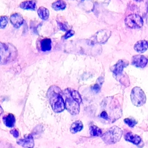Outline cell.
Segmentation results:
<instances>
[{
	"label": "cell",
	"instance_id": "14",
	"mask_svg": "<svg viewBox=\"0 0 148 148\" xmlns=\"http://www.w3.org/2000/svg\"><path fill=\"white\" fill-rule=\"evenodd\" d=\"M3 121L5 125L8 127H13L15 123V118L12 114H9L5 116H3Z\"/></svg>",
	"mask_w": 148,
	"mask_h": 148
},
{
	"label": "cell",
	"instance_id": "11",
	"mask_svg": "<svg viewBox=\"0 0 148 148\" xmlns=\"http://www.w3.org/2000/svg\"><path fill=\"white\" fill-rule=\"evenodd\" d=\"M125 139L127 141L130 142L135 145H138L141 141V138L137 135L129 132L125 135Z\"/></svg>",
	"mask_w": 148,
	"mask_h": 148
},
{
	"label": "cell",
	"instance_id": "1",
	"mask_svg": "<svg viewBox=\"0 0 148 148\" xmlns=\"http://www.w3.org/2000/svg\"><path fill=\"white\" fill-rule=\"evenodd\" d=\"M59 92V88L56 86H52L47 92L49 101L56 113L62 112L65 108L64 99Z\"/></svg>",
	"mask_w": 148,
	"mask_h": 148
},
{
	"label": "cell",
	"instance_id": "5",
	"mask_svg": "<svg viewBox=\"0 0 148 148\" xmlns=\"http://www.w3.org/2000/svg\"><path fill=\"white\" fill-rule=\"evenodd\" d=\"M125 24L131 29H139L144 25L143 19L137 14H132L125 19Z\"/></svg>",
	"mask_w": 148,
	"mask_h": 148
},
{
	"label": "cell",
	"instance_id": "8",
	"mask_svg": "<svg viewBox=\"0 0 148 148\" xmlns=\"http://www.w3.org/2000/svg\"><path fill=\"white\" fill-rule=\"evenodd\" d=\"M129 64V62L125 60H119L118 62L111 68V71L116 77L121 74L123 71V69L126 67Z\"/></svg>",
	"mask_w": 148,
	"mask_h": 148
},
{
	"label": "cell",
	"instance_id": "17",
	"mask_svg": "<svg viewBox=\"0 0 148 148\" xmlns=\"http://www.w3.org/2000/svg\"><path fill=\"white\" fill-rule=\"evenodd\" d=\"M83 124L82 121H80L74 122L72 125H71V128H70V131L71 133H76L77 132L81 131L83 130Z\"/></svg>",
	"mask_w": 148,
	"mask_h": 148
},
{
	"label": "cell",
	"instance_id": "26",
	"mask_svg": "<svg viewBox=\"0 0 148 148\" xmlns=\"http://www.w3.org/2000/svg\"><path fill=\"white\" fill-rule=\"evenodd\" d=\"M100 116H101V118L105 119V120H109V116H108V114L105 111H103V112L101 113V114H100Z\"/></svg>",
	"mask_w": 148,
	"mask_h": 148
},
{
	"label": "cell",
	"instance_id": "28",
	"mask_svg": "<svg viewBox=\"0 0 148 148\" xmlns=\"http://www.w3.org/2000/svg\"><path fill=\"white\" fill-rule=\"evenodd\" d=\"M3 108H2V107H1V106H0V115L3 114Z\"/></svg>",
	"mask_w": 148,
	"mask_h": 148
},
{
	"label": "cell",
	"instance_id": "4",
	"mask_svg": "<svg viewBox=\"0 0 148 148\" xmlns=\"http://www.w3.org/2000/svg\"><path fill=\"white\" fill-rule=\"evenodd\" d=\"M146 96L143 90L136 86L132 89L131 93V100L134 105L140 107L145 104L146 102Z\"/></svg>",
	"mask_w": 148,
	"mask_h": 148
},
{
	"label": "cell",
	"instance_id": "24",
	"mask_svg": "<svg viewBox=\"0 0 148 148\" xmlns=\"http://www.w3.org/2000/svg\"><path fill=\"white\" fill-rule=\"evenodd\" d=\"M57 24H58V26L59 29L61 30L64 31V32H65V31L67 30V26L65 24L59 22H57Z\"/></svg>",
	"mask_w": 148,
	"mask_h": 148
},
{
	"label": "cell",
	"instance_id": "21",
	"mask_svg": "<svg viewBox=\"0 0 148 148\" xmlns=\"http://www.w3.org/2000/svg\"><path fill=\"white\" fill-rule=\"evenodd\" d=\"M8 17L7 16H0V29L5 28L8 23Z\"/></svg>",
	"mask_w": 148,
	"mask_h": 148
},
{
	"label": "cell",
	"instance_id": "20",
	"mask_svg": "<svg viewBox=\"0 0 148 148\" xmlns=\"http://www.w3.org/2000/svg\"><path fill=\"white\" fill-rule=\"evenodd\" d=\"M71 97L75 101H76L79 104H81L82 100L81 95L78 91H76V90H73L72 91L71 93Z\"/></svg>",
	"mask_w": 148,
	"mask_h": 148
},
{
	"label": "cell",
	"instance_id": "16",
	"mask_svg": "<svg viewBox=\"0 0 148 148\" xmlns=\"http://www.w3.org/2000/svg\"><path fill=\"white\" fill-rule=\"evenodd\" d=\"M39 17L44 20H47L49 18V10L44 7H40L37 10Z\"/></svg>",
	"mask_w": 148,
	"mask_h": 148
},
{
	"label": "cell",
	"instance_id": "19",
	"mask_svg": "<svg viewBox=\"0 0 148 148\" xmlns=\"http://www.w3.org/2000/svg\"><path fill=\"white\" fill-rule=\"evenodd\" d=\"M90 133L92 136L99 137L102 136L101 130L95 125L90 126Z\"/></svg>",
	"mask_w": 148,
	"mask_h": 148
},
{
	"label": "cell",
	"instance_id": "9",
	"mask_svg": "<svg viewBox=\"0 0 148 148\" xmlns=\"http://www.w3.org/2000/svg\"><path fill=\"white\" fill-rule=\"evenodd\" d=\"M10 20L12 24L16 28H19L24 22L23 17L19 13H14L10 15Z\"/></svg>",
	"mask_w": 148,
	"mask_h": 148
},
{
	"label": "cell",
	"instance_id": "27",
	"mask_svg": "<svg viewBox=\"0 0 148 148\" xmlns=\"http://www.w3.org/2000/svg\"><path fill=\"white\" fill-rule=\"evenodd\" d=\"M92 90L95 92L98 93L100 90V87L98 84H95L92 87Z\"/></svg>",
	"mask_w": 148,
	"mask_h": 148
},
{
	"label": "cell",
	"instance_id": "6",
	"mask_svg": "<svg viewBox=\"0 0 148 148\" xmlns=\"http://www.w3.org/2000/svg\"><path fill=\"white\" fill-rule=\"evenodd\" d=\"M79 104L75 101L72 98H66L65 106L69 113L73 115H76L79 113L80 111Z\"/></svg>",
	"mask_w": 148,
	"mask_h": 148
},
{
	"label": "cell",
	"instance_id": "25",
	"mask_svg": "<svg viewBox=\"0 0 148 148\" xmlns=\"http://www.w3.org/2000/svg\"><path fill=\"white\" fill-rule=\"evenodd\" d=\"M10 133L12 134L13 135L14 137L15 138H18L19 136V132L18 131H17V130L16 129H14V130H12L10 131Z\"/></svg>",
	"mask_w": 148,
	"mask_h": 148
},
{
	"label": "cell",
	"instance_id": "23",
	"mask_svg": "<svg viewBox=\"0 0 148 148\" xmlns=\"http://www.w3.org/2000/svg\"><path fill=\"white\" fill-rule=\"evenodd\" d=\"M74 34H75V31L73 30H70L68 31L65 35L63 36V38L64 39H67L73 36Z\"/></svg>",
	"mask_w": 148,
	"mask_h": 148
},
{
	"label": "cell",
	"instance_id": "22",
	"mask_svg": "<svg viewBox=\"0 0 148 148\" xmlns=\"http://www.w3.org/2000/svg\"><path fill=\"white\" fill-rule=\"evenodd\" d=\"M124 122L127 125H128V126H130V127H133L137 123V121L136 120L129 118L125 119Z\"/></svg>",
	"mask_w": 148,
	"mask_h": 148
},
{
	"label": "cell",
	"instance_id": "10",
	"mask_svg": "<svg viewBox=\"0 0 148 148\" xmlns=\"http://www.w3.org/2000/svg\"><path fill=\"white\" fill-rule=\"evenodd\" d=\"M17 144L25 148H33L34 146L33 137L32 135H29L24 139H20L17 141Z\"/></svg>",
	"mask_w": 148,
	"mask_h": 148
},
{
	"label": "cell",
	"instance_id": "15",
	"mask_svg": "<svg viewBox=\"0 0 148 148\" xmlns=\"http://www.w3.org/2000/svg\"><path fill=\"white\" fill-rule=\"evenodd\" d=\"M40 49L43 52L50 51L51 49V39L46 38L40 41Z\"/></svg>",
	"mask_w": 148,
	"mask_h": 148
},
{
	"label": "cell",
	"instance_id": "2",
	"mask_svg": "<svg viewBox=\"0 0 148 148\" xmlns=\"http://www.w3.org/2000/svg\"><path fill=\"white\" fill-rule=\"evenodd\" d=\"M17 56V49L12 44L0 42V65L12 62Z\"/></svg>",
	"mask_w": 148,
	"mask_h": 148
},
{
	"label": "cell",
	"instance_id": "13",
	"mask_svg": "<svg viewBox=\"0 0 148 148\" xmlns=\"http://www.w3.org/2000/svg\"><path fill=\"white\" fill-rule=\"evenodd\" d=\"M20 7L23 10H35L36 9V1H26L20 3Z\"/></svg>",
	"mask_w": 148,
	"mask_h": 148
},
{
	"label": "cell",
	"instance_id": "12",
	"mask_svg": "<svg viewBox=\"0 0 148 148\" xmlns=\"http://www.w3.org/2000/svg\"><path fill=\"white\" fill-rule=\"evenodd\" d=\"M148 41L146 40H140L135 45V50L139 53H144L148 49Z\"/></svg>",
	"mask_w": 148,
	"mask_h": 148
},
{
	"label": "cell",
	"instance_id": "3",
	"mask_svg": "<svg viewBox=\"0 0 148 148\" xmlns=\"http://www.w3.org/2000/svg\"><path fill=\"white\" fill-rule=\"evenodd\" d=\"M122 135L123 131L121 129L117 126H114L101 136V138L106 144L111 145L120 141Z\"/></svg>",
	"mask_w": 148,
	"mask_h": 148
},
{
	"label": "cell",
	"instance_id": "18",
	"mask_svg": "<svg viewBox=\"0 0 148 148\" xmlns=\"http://www.w3.org/2000/svg\"><path fill=\"white\" fill-rule=\"evenodd\" d=\"M66 7V3L64 1H57L52 4V8L56 10H64Z\"/></svg>",
	"mask_w": 148,
	"mask_h": 148
},
{
	"label": "cell",
	"instance_id": "7",
	"mask_svg": "<svg viewBox=\"0 0 148 148\" xmlns=\"http://www.w3.org/2000/svg\"><path fill=\"white\" fill-rule=\"evenodd\" d=\"M148 64V59L145 56L135 55L131 58V64L136 67L144 68Z\"/></svg>",
	"mask_w": 148,
	"mask_h": 148
}]
</instances>
